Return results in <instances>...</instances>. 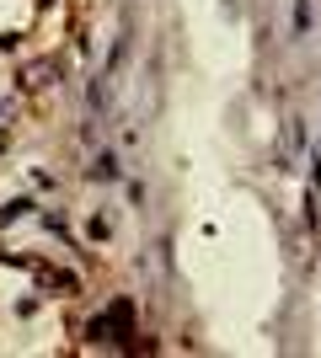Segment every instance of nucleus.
Masks as SVG:
<instances>
[{
    "instance_id": "obj_3",
    "label": "nucleus",
    "mask_w": 321,
    "mask_h": 358,
    "mask_svg": "<svg viewBox=\"0 0 321 358\" xmlns=\"http://www.w3.org/2000/svg\"><path fill=\"white\" fill-rule=\"evenodd\" d=\"M27 209H32L27 198H16V203H6V209H0V220H22V214H27Z\"/></svg>"
},
{
    "instance_id": "obj_2",
    "label": "nucleus",
    "mask_w": 321,
    "mask_h": 358,
    "mask_svg": "<svg viewBox=\"0 0 321 358\" xmlns=\"http://www.w3.org/2000/svg\"><path fill=\"white\" fill-rule=\"evenodd\" d=\"M311 32V0H294V38Z\"/></svg>"
},
{
    "instance_id": "obj_1",
    "label": "nucleus",
    "mask_w": 321,
    "mask_h": 358,
    "mask_svg": "<svg viewBox=\"0 0 321 358\" xmlns=\"http://www.w3.org/2000/svg\"><path fill=\"white\" fill-rule=\"evenodd\" d=\"M92 177H97V182H113V177H118V161H113V150H102V155L92 161Z\"/></svg>"
}]
</instances>
